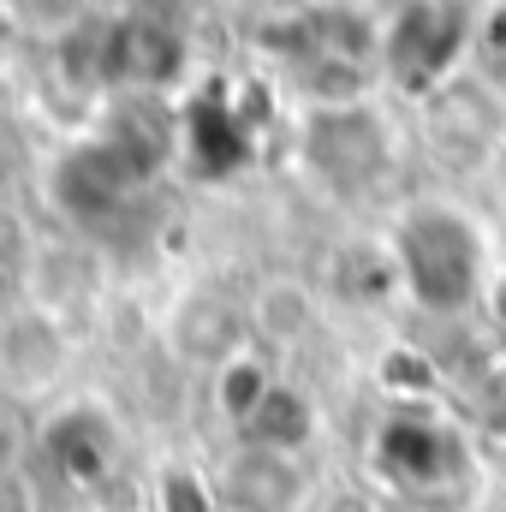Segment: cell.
Wrapping results in <instances>:
<instances>
[{"mask_svg": "<svg viewBox=\"0 0 506 512\" xmlns=\"http://www.w3.org/2000/svg\"><path fill=\"white\" fill-rule=\"evenodd\" d=\"M495 316H501V322H506V280H501V286H495Z\"/></svg>", "mask_w": 506, "mask_h": 512, "instance_id": "ffe728a7", "label": "cell"}, {"mask_svg": "<svg viewBox=\"0 0 506 512\" xmlns=\"http://www.w3.org/2000/svg\"><path fill=\"white\" fill-rule=\"evenodd\" d=\"M42 453L54 459V471L78 489H102L120 471V429L102 405H66L42 423Z\"/></svg>", "mask_w": 506, "mask_h": 512, "instance_id": "8992f818", "label": "cell"}, {"mask_svg": "<svg viewBox=\"0 0 506 512\" xmlns=\"http://www.w3.org/2000/svg\"><path fill=\"white\" fill-rule=\"evenodd\" d=\"M131 191H137L131 167L96 137V131L78 137V143H66L60 161H54V173H48L54 209H60L66 221H78V227H102L108 215H120V203H126Z\"/></svg>", "mask_w": 506, "mask_h": 512, "instance_id": "3957f363", "label": "cell"}, {"mask_svg": "<svg viewBox=\"0 0 506 512\" xmlns=\"http://www.w3.org/2000/svg\"><path fill=\"white\" fill-rule=\"evenodd\" d=\"M245 328H251L245 310H233L227 298L197 292V298H185V304L173 310L167 346H173V358L191 364V370H221V364H233V358L245 352Z\"/></svg>", "mask_w": 506, "mask_h": 512, "instance_id": "9c48e42d", "label": "cell"}, {"mask_svg": "<svg viewBox=\"0 0 506 512\" xmlns=\"http://www.w3.org/2000/svg\"><path fill=\"white\" fill-rule=\"evenodd\" d=\"M6 66H12V42H6V30H0V78H6Z\"/></svg>", "mask_w": 506, "mask_h": 512, "instance_id": "d6986e66", "label": "cell"}, {"mask_svg": "<svg viewBox=\"0 0 506 512\" xmlns=\"http://www.w3.org/2000/svg\"><path fill=\"white\" fill-rule=\"evenodd\" d=\"M304 90H310L316 114H322V108H358V96H364V66L310 54V60H304Z\"/></svg>", "mask_w": 506, "mask_h": 512, "instance_id": "9a60e30c", "label": "cell"}, {"mask_svg": "<svg viewBox=\"0 0 506 512\" xmlns=\"http://www.w3.org/2000/svg\"><path fill=\"white\" fill-rule=\"evenodd\" d=\"M12 298H18V286H12V274H6V262H0V316H12Z\"/></svg>", "mask_w": 506, "mask_h": 512, "instance_id": "ac0fdd59", "label": "cell"}, {"mask_svg": "<svg viewBox=\"0 0 506 512\" xmlns=\"http://www.w3.org/2000/svg\"><path fill=\"white\" fill-rule=\"evenodd\" d=\"M245 322H251V334H262L268 346H298V340L310 334V322H316V298H310L304 280H292V274H268V280L251 292Z\"/></svg>", "mask_w": 506, "mask_h": 512, "instance_id": "8fae6325", "label": "cell"}, {"mask_svg": "<svg viewBox=\"0 0 506 512\" xmlns=\"http://www.w3.org/2000/svg\"><path fill=\"white\" fill-rule=\"evenodd\" d=\"M274 393V376H268V364H256L251 352H239L233 364H221L215 370V405L245 429L256 411H262V399Z\"/></svg>", "mask_w": 506, "mask_h": 512, "instance_id": "4fadbf2b", "label": "cell"}, {"mask_svg": "<svg viewBox=\"0 0 506 512\" xmlns=\"http://www.w3.org/2000/svg\"><path fill=\"white\" fill-rule=\"evenodd\" d=\"M399 274L429 310H465L483 280V245L465 215L453 209H417L399 227Z\"/></svg>", "mask_w": 506, "mask_h": 512, "instance_id": "6da1fadb", "label": "cell"}, {"mask_svg": "<svg viewBox=\"0 0 506 512\" xmlns=\"http://www.w3.org/2000/svg\"><path fill=\"white\" fill-rule=\"evenodd\" d=\"M221 512H292L304 501V471L292 453H268V447H239L221 477H215Z\"/></svg>", "mask_w": 506, "mask_h": 512, "instance_id": "ba28073f", "label": "cell"}, {"mask_svg": "<svg viewBox=\"0 0 506 512\" xmlns=\"http://www.w3.org/2000/svg\"><path fill=\"white\" fill-rule=\"evenodd\" d=\"M149 501H155V512H221L215 483H209L197 465H179V459L155 471V489H149Z\"/></svg>", "mask_w": 506, "mask_h": 512, "instance_id": "5bb4252c", "label": "cell"}, {"mask_svg": "<svg viewBox=\"0 0 506 512\" xmlns=\"http://www.w3.org/2000/svg\"><path fill=\"white\" fill-rule=\"evenodd\" d=\"M304 155L328 185H364L387 167V131L364 102L358 108H322L304 131Z\"/></svg>", "mask_w": 506, "mask_h": 512, "instance_id": "5b68a950", "label": "cell"}, {"mask_svg": "<svg viewBox=\"0 0 506 512\" xmlns=\"http://www.w3.org/2000/svg\"><path fill=\"white\" fill-rule=\"evenodd\" d=\"M18 459H24V429H18V423H12V417L0 411V477H6V471H12Z\"/></svg>", "mask_w": 506, "mask_h": 512, "instance_id": "2e32d148", "label": "cell"}, {"mask_svg": "<svg viewBox=\"0 0 506 512\" xmlns=\"http://www.w3.org/2000/svg\"><path fill=\"white\" fill-rule=\"evenodd\" d=\"M310 429H316V417H310V399L274 382V393L262 399V411H256L239 435H245L251 447H268V453H298V447L310 441Z\"/></svg>", "mask_w": 506, "mask_h": 512, "instance_id": "7c38bea8", "label": "cell"}, {"mask_svg": "<svg viewBox=\"0 0 506 512\" xmlns=\"http://www.w3.org/2000/svg\"><path fill=\"white\" fill-rule=\"evenodd\" d=\"M465 24L471 12L459 6H405L387 18V72L405 84V90H429L435 78H447L453 54L465 48Z\"/></svg>", "mask_w": 506, "mask_h": 512, "instance_id": "277c9868", "label": "cell"}, {"mask_svg": "<svg viewBox=\"0 0 506 512\" xmlns=\"http://www.w3.org/2000/svg\"><path fill=\"white\" fill-rule=\"evenodd\" d=\"M185 60H191V42L161 12H126L102 30V84H114L126 96L161 102V90H173L185 78Z\"/></svg>", "mask_w": 506, "mask_h": 512, "instance_id": "7a4b0ae2", "label": "cell"}, {"mask_svg": "<svg viewBox=\"0 0 506 512\" xmlns=\"http://www.w3.org/2000/svg\"><path fill=\"white\" fill-rule=\"evenodd\" d=\"M381 465H387L399 483L423 489V483L447 477V465H453V441H447L435 423H423V417H393V423L381 429Z\"/></svg>", "mask_w": 506, "mask_h": 512, "instance_id": "30bf717a", "label": "cell"}, {"mask_svg": "<svg viewBox=\"0 0 506 512\" xmlns=\"http://www.w3.org/2000/svg\"><path fill=\"white\" fill-rule=\"evenodd\" d=\"M0 114H6V84H0Z\"/></svg>", "mask_w": 506, "mask_h": 512, "instance_id": "44dd1931", "label": "cell"}, {"mask_svg": "<svg viewBox=\"0 0 506 512\" xmlns=\"http://www.w3.org/2000/svg\"><path fill=\"white\" fill-rule=\"evenodd\" d=\"M60 376H66V328L54 322V310L24 304L0 316V382L18 393H42Z\"/></svg>", "mask_w": 506, "mask_h": 512, "instance_id": "52a82bcc", "label": "cell"}, {"mask_svg": "<svg viewBox=\"0 0 506 512\" xmlns=\"http://www.w3.org/2000/svg\"><path fill=\"white\" fill-rule=\"evenodd\" d=\"M322 512H376V507H370L364 495H334V501H328Z\"/></svg>", "mask_w": 506, "mask_h": 512, "instance_id": "e0dca14e", "label": "cell"}]
</instances>
